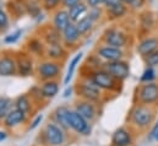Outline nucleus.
<instances>
[{
  "label": "nucleus",
  "mask_w": 158,
  "mask_h": 146,
  "mask_svg": "<svg viewBox=\"0 0 158 146\" xmlns=\"http://www.w3.org/2000/svg\"><path fill=\"white\" fill-rule=\"evenodd\" d=\"M155 119V110L151 106L137 105L131 112V123L139 129L148 128Z\"/></svg>",
  "instance_id": "1"
},
{
  "label": "nucleus",
  "mask_w": 158,
  "mask_h": 146,
  "mask_svg": "<svg viewBox=\"0 0 158 146\" xmlns=\"http://www.w3.org/2000/svg\"><path fill=\"white\" fill-rule=\"evenodd\" d=\"M88 79L91 81H93L101 90H104V91L118 90L119 82H120L113 75H110L108 71H106L103 68H99V69H96V70H91Z\"/></svg>",
  "instance_id": "2"
},
{
  "label": "nucleus",
  "mask_w": 158,
  "mask_h": 146,
  "mask_svg": "<svg viewBox=\"0 0 158 146\" xmlns=\"http://www.w3.org/2000/svg\"><path fill=\"white\" fill-rule=\"evenodd\" d=\"M136 98L140 105L153 106L158 102V82H147L142 84L137 88Z\"/></svg>",
  "instance_id": "3"
},
{
  "label": "nucleus",
  "mask_w": 158,
  "mask_h": 146,
  "mask_svg": "<svg viewBox=\"0 0 158 146\" xmlns=\"http://www.w3.org/2000/svg\"><path fill=\"white\" fill-rule=\"evenodd\" d=\"M76 92L82 100H86V101H89V102H93V103L98 102L101 96H102L101 88L93 81H91L88 77L77 84Z\"/></svg>",
  "instance_id": "4"
},
{
  "label": "nucleus",
  "mask_w": 158,
  "mask_h": 146,
  "mask_svg": "<svg viewBox=\"0 0 158 146\" xmlns=\"http://www.w3.org/2000/svg\"><path fill=\"white\" fill-rule=\"evenodd\" d=\"M102 68L113 75L118 81H124L130 76V65L124 59L115 60V62H104Z\"/></svg>",
  "instance_id": "5"
},
{
  "label": "nucleus",
  "mask_w": 158,
  "mask_h": 146,
  "mask_svg": "<svg viewBox=\"0 0 158 146\" xmlns=\"http://www.w3.org/2000/svg\"><path fill=\"white\" fill-rule=\"evenodd\" d=\"M43 136L45 143L50 146H61L65 141V134L63 128L59 127L56 123H48L44 127Z\"/></svg>",
  "instance_id": "6"
},
{
  "label": "nucleus",
  "mask_w": 158,
  "mask_h": 146,
  "mask_svg": "<svg viewBox=\"0 0 158 146\" xmlns=\"http://www.w3.org/2000/svg\"><path fill=\"white\" fill-rule=\"evenodd\" d=\"M103 42L108 45L112 47H117L120 49H124L125 47H127L129 43V36L123 32L121 30L118 28H108L104 33H103Z\"/></svg>",
  "instance_id": "7"
},
{
  "label": "nucleus",
  "mask_w": 158,
  "mask_h": 146,
  "mask_svg": "<svg viewBox=\"0 0 158 146\" xmlns=\"http://www.w3.org/2000/svg\"><path fill=\"white\" fill-rule=\"evenodd\" d=\"M69 124H70V129H73L77 134H81V135H89L91 134L92 128L88 124V120L85 119L76 110L69 112Z\"/></svg>",
  "instance_id": "8"
},
{
  "label": "nucleus",
  "mask_w": 158,
  "mask_h": 146,
  "mask_svg": "<svg viewBox=\"0 0 158 146\" xmlns=\"http://www.w3.org/2000/svg\"><path fill=\"white\" fill-rule=\"evenodd\" d=\"M37 71H38V76L40 77V80L48 81V80H53L59 76V74L61 71V67L55 60H47L38 65Z\"/></svg>",
  "instance_id": "9"
},
{
  "label": "nucleus",
  "mask_w": 158,
  "mask_h": 146,
  "mask_svg": "<svg viewBox=\"0 0 158 146\" xmlns=\"http://www.w3.org/2000/svg\"><path fill=\"white\" fill-rule=\"evenodd\" d=\"M102 60L104 62H115V60H120V59H124L125 57V52L120 48L117 47H112V45H102L97 49V53H96Z\"/></svg>",
  "instance_id": "10"
},
{
  "label": "nucleus",
  "mask_w": 158,
  "mask_h": 146,
  "mask_svg": "<svg viewBox=\"0 0 158 146\" xmlns=\"http://www.w3.org/2000/svg\"><path fill=\"white\" fill-rule=\"evenodd\" d=\"M158 49V37H145L143 39H141L136 47L137 53L145 58L148 54L153 53L155 50Z\"/></svg>",
  "instance_id": "11"
},
{
  "label": "nucleus",
  "mask_w": 158,
  "mask_h": 146,
  "mask_svg": "<svg viewBox=\"0 0 158 146\" xmlns=\"http://www.w3.org/2000/svg\"><path fill=\"white\" fill-rule=\"evenodd\" d=\"M80 37H81V35H80L79 30L76 27V24H74V22H70L65 27V30L61 32V39L68 47L75 45L79 42Z\"/></svg>",
  "instance_id": "12"
},
{
  "label": "nucleus",
  "mask_w": 158,
  "mask_h": 146,
  "mask_svg": "<svg viewBox=\"0 0 158 146\" xmlns=\"http://www.w3.org/2000/svg\"><path fill=\"white\" fill-rule=\"evenodd\" d=\"M132 141L131 133L125 128L117 129L112 136V146H131Z\"/></svg>",
  "instance_id": "13"
},
{
  "label": "nucleus",
  "mask_w": 158,
  "mask_h": 146,
  "mask_svg": "<svg viewBox=\"0 0 158 146\" xmlns=\"http://www.w3.org/2000/svg\"><path fill=\"white\" fill-rule=\"evenodd\" d=\"M26 118H27L26 113H23L22 110H17V108H14V110H10V113L5 117V119L2 122H4V125L6 128H15V127L25 123Z\"/></svg>",
  "instance_id": "14"
},
{
  "label": "nucleus",
  "mask_w": 158,
  "mask_h": 146,
  "mask_svg": "<svg viewBox=\"0 0 158 146\" xmlns=\"http://www.w3.org/2000/svg\"><path fill=\"white\" fill-rule=\"evenodd\" d=\"M17 73L16 59L10 55L0 58V76H12Z\"/></svg>",
  "instance_id": "15"
},
{
  "label": "nucleus",
  "mask_w": 158,
  "mask_h": 146,
  "mask_svg": "<svg viewBox=\"0 0 158 146\" xmlns=\"http://www.w3.org/2000/svg\"><path fill=\"white\" fill-rule=\"evenodd\" d=\"M75 110L79 112L80 114L85 119H87L88 122L89 120H93L96 118V114H97V110H96V107H94L93 102H89V101H86V100L79 101L76 103Z\"/></svg>",
  "instance_id": "16"
},
{
  "label": "nucleus",
  "mask_w": 158,
  "mask_h": 146,
  "mask_svg": "<svg viewBox=\"0 0 158 146\" xmlns=\"http://www.w3.org/2000/svg\"><path fill=\"white\" fill-rule=\"evenodd\" d=\"M71 21H70V16H69V11H68V9H60V10H58L56 12H55V15H54V17H53V26L58 30V31H60V32H63L64 30H65V27L70 24Z\"/></svg>",
  "instance_id": "17"
},
{
  "label": "nucleus",
  "mask_w": 158,
  "mask_h": 146,
  "mask_svg": "<svg viewBox=\"0 0 158 146\" xmlns=\"http://www.w3.org/2000/svg\"><path fill=\"white\" fill-rule=\"evenodd\" d=\"M16 64H17V73L21 76H30L33 71V62L26 54H21L16 59Z\"/></svg>",
  "instance_id": "18"
},
{
  "label": "nucleus",
  "mask_w": 158,
  "mask_h": 146,
  "mask_svg": "<svg viewBox=\"0 0 158 146\" xmlns=\"http://www.w3.org/2000/svg\"><path fill=\"white\" fill-rule=\"evenodd\" d=\"M69 112L70 110L65 106H61V107H58L55 112L53 113L54 115V120L55 123L61 127L64 130H69L70 129V124H69Z\"/></svg>",
  "instance_id": "19"
},
{
  "label": "nucleus",
  "mask_w": 158,
  "mask_h": 146,
  "mask_svg": "<svg viewBox=\"0 0 158 146\" xmlns=\"http://www.w3.org/2000/svg\"><path fill=\"white\" fill-rule=\"evenodd\" d=\"M68 11H69L70 21L74 22V24H76L77 21H80L82 17H85V16L87 15V12H88V6H87L86 2H82V1H81L79 4H76L75 6L70 7Z\"/></svg>",
  "instance_id": "20"
},
{
  "label": "nucleus",
  "mask_w": 158,
  "mask_h": 146,
  "mask_svg": "<svg viewBox=\"0 0 158 146\" xmlns=\"http://www.w3.org/2000/svg\"><path fill=\"white\" fill-rule=\"evenodd\" d=\"M129 11V6L126 4H120V5H117L114 7H110V9H106V12H107V16H108V20H120L123 17L126 16Z\"/></svg>",
  "instance_id": "21"
},
{
  "label": "nucleus",
  "mask_w": 158,
  "mask_h": 146,
  "mask_svg": "<svg viewBox=\"0 0 158 146\" xmlns=\"http://www.w3.org/2000/svg\"><path fill=\"white\" fill-rule=\"evenodd\" d=\"M40 88H42V92H43V96L45 100L54 98L59 92V85L54 80L44 81V84L40 86Z\"/></svg>",
  "instance_id": "22"
},
{
  "label": "nucleus",
  "mask_w": 158,
  "mask_h": 146,
  "mask_svg": "<svg viewBox=\"0 0 158 146\" xmlns=\"http://www.w3.org/2000/svg\"><path fill=\"white\" fill-rule=\"evenodd\" d=\"M45 53H47V55H48L52 60H55V62H58L59 59L64 58L65 54H66L65 49L63 48V45H61L60 43L48 44V47H47V49H45Z\"/></svg>",
  "instance_id": "23"
},
{
  "label": "nucleus",
  "mask_w": 158,
  "mask_h": 146,
  "mask_svg": "<svg viewBox=\"0 0 158 146\" xmlns=\"http://www.w3.org/2000/svg\"><path fill=\"white\" fill-rule=\"evenodd\" d=\"M43 38L47 42V44H55V43H60L61 39V32L58 31L54 26L52 27H45L44 32H43Z\"/></svg>",
  "instance_id": "24"
},
{
  "label": "nucleus",
  "mask_w": 158,
  "mask_h": 146,
  "mask_svg": "<svg viewBox=\"0 0 158 146\" xmlns=\"http://www.w3.org/2000/svg\"><path fill=\"white\" fill-rule=\"evenodd\" d=\"M155 26V17L152 12H142L140 15V28L143 32H148Z\"/></svg>",
  "instance_id": "25"
},
{
  "label": "nucleus",
  "mask_w": 158,
  "mask_h": 146,
  "mask_svg": "<svg viewBox=\"0 0 158 146\" xmlns=\"http://www.w3.org/2000/svg\"><path fill=\"white\" fill-rule=\"evenodd\" d=\"M82 55H83V53L80 52V53H77V54L71 59L70 65H69V69H68V73H66V76H65V79H64V84H65V85H69L70 80L73 79V75H74L75 70H76V67H77V64L81 62V59H82Z\"/></svg>",
  "instance_id": "26"
},
{
  "label": "nucleus",
  "mask_w": 158,
  "mask_h": 146,
  "mask_svg": "<svg viewBox=\"0 0 158 146\" xmlns=\"http://www.w3.org/2000/svg\"><path fill=\"white\" fill-rule=\"evenodd\" d=\"M93 25H94V22H93L87 15H86L85 17H82L80 21L76 22V27H77V30H79L81 36L87 35V33L93 28Z\"/></svg>",
  "instance_id": "27"
},
{
  "label": "nucleus",
  "mask_w": 158,
  "mask_h": 146,
  "mask_svg": "<svg viewBox=\"0 0 158 146\" xmlns=\"http://www.w3.org/2000/svg\"><path fill=\"white\" fill-rule=\"evenodd\" d=\"M15 108L22 110L23 113L28 114L31 112V100L27 95H21L15 101Z\"/></svg>",
  "instance_id": "28"
},
{
  "label": "nucleus",
  "mask_w": 158,
  "mask_h": 146,
  "mask_svg": "<svg viewBox=\"0 0 158 146\" xmlns=\"http://www.w3.org/2000/svg\"><path fill=\"white\" fill-rule=\"evenodd\" d=\"M12 110V101L9 97H0V122L5 119V117Z\"/></svg>",
  "instance_id": "29"
},
{
  "label": "nucleus",
  "mask_w": 158,
  "mask_h": 146,
  "mask_svg": "<svg viewBox=\"0 0 158 146\" xmlns=\"http://www.w3.org/2000/svg\"><path fill=\"white\" fill-rule=\"evenodd\" d=\"M27 48H28V50H30L32 54H42V53L45 50L43 43L40 42V39H37V38L30 39L28 43H27Z\"/></svg>",
  "instance_id": "30"
},
{
  "label": "nucleus",
  "mask_w": 158,
  "mask_h": 146,
  "mask_svg": "<svg viewBox=\"0 0 158 146\" xmlns=\"http://www.w3.org/2000/svg\"><path fill=\"white\" fill-rule=\"evenodd\" d=\"M157 79L156 70L152 67H146V69L143 70V73L140 77V82L141 84H147V82H153Z\"/></svg>",
  "instance_id": "31"
},
{
  "label": "nucleus",
  "mask_w": 158,
  "mask_h": 146,
  "mask_svg": "<svg viewBox=\"0 0 158 146\" xmlns=\"http://www.w3.org/2000/svg\"><path fill=\"white\" fill-rule=\"evenodd\" d=\"M142 59H143V62H145L146 67H152V68L158 67V49L157 50H155L153 53L148 54L147 57L142 58Z\"/></svg>",
  "instance_id": "32"
},
{
  "label": "nucleus",
  "mask_w": 158,
  "mask_h": 146,
  "mask_svg": "<svg viewBox=\"0 0 158 146\" xmlns=\"http://www.w3.org/2000/svg\"><path fill=\"white\" fill-rule=\"evenodd\" d=\"M87 16L93 21V22H97L101 16H102V9L101 7H91L87 12Z\"/></svg>",
  "instance_id": "33"
},
{
  "label": "nucleus",
  "mask_w": 158,
  "mask_h": 146,
  "mask_svg": "<svg viewBox=\"0 0 158 146\" xmlns=\"http://www.w3.org/2000/svg\"><path fill=\"white\" fill-rule=\"evenodd\" d=\"M21 35H22V30H17V31L12 32L11 35H9V36L5 37L4 42H5L6 44H14V43H16V42L20 39Z\"/></svg>",
  "instance_id": "34"
},
{
  "label": "nucleus",
  "mask_w": 158,
  "mask_h": 146,
  "mask_svg": "<svg viewBox=\"0 0 158 146\" xmlns=\"http://www.w3.org/2000/svg\"><path fill=\"white\" fill-rule=\"evenodd\" d=\"M61 4V0H42V5L45 10H55Z\"/></svg>",
  "instance_id": "35"
},
{
  "label": "nucleus",
  "mask_w": 158,
  "mask_h": 146,
  "mask_svg": "<svg viewBox=\"0 0 158 146\" xmlns=\"http://www.w3.org/2000/svg\"><path fill=\"white\" fill-rule=\"evenodd\" d=\"M30 93H31V97H32L35 101H37V102H40V101L45 100L44 96H43V92H42L40 86H35V87H32Z\"/></svg>",
  "instance_id": "36"
},
{
  "label": "nucleus",
  "mask_w": 158,
  "mask_h": 146,
  "mask_svg": "<svg viewBox=\"0 0 158 146\" xmlns=\"http://www.w3.org/2000/svg\"><path fill=\"white\" fill-rule=\"evenodd\" d=\"M7 26H9V16L4 10L0 9V31L6 30Z\"/></svg>",
  "instance_id": "37"
},
{
  "label": "nucleus",
  "mask_w": 158,
  "mask_h": 146,
  "mask_svg": "<svg viewBox=\"0 0 158 146\" xmlns=\"http://www.w3.org/2000/svg\"><path fill=\"white\" fill-rule=\"evenodd\" d=\"M145 2H146V0H132V2L129 5V7L131 9V10H140L142 6H145Z\"/></svg>",
  "instance_id": "38"
},
{
  "label": "nucleus",
  "mask_w": 158,
  "mask_h": 146,
  "mask_svg": "<svg viewBox=\"0 0 158 146\" xmlns=\"http://www.w3.org/2000/svg\"><path fill=\"white\" fill-rule=\"evenodd\" d=\"M82 0H61V6L64 7V9H70V7H73V6H75L76 4H79L81 2Z\"/></svg>",
  "instance_id": "39"
},
{
  "label": "nucleus",
  "mask_w": 158,
  "mask_h": 146,
  "mask_svg": "<svg viewBox=\"0 0 158 146\" xmlns=\"http://www.w3.org/2000/svg\"><path fill=\"white\" fill-rule=\"evenodd\" d=\"M104 1L106 0H86V4L89 9L91 7H101L102 5H104Z\"/></svg>",
  "instance_id": "40"
},
{
  "label": "nucleus",
  "mask_w": 158,
  "mask_h": 146,
  "mask_svg": "<svg viewBox=\"0 0 158 146\" xmlns=\"http://www.w3.org/2000/svg\"><path fill=\"white\" fill-rule=\"evenodd\" d=\"M120 4H123L121 0H106L104 1V7L106 9H110V7H114L117 5H120Z\"/></svg>",
  "instance_id": "41"
},
{
  "label": "nucleus",
  "mask_w": 158,
  "mask_h": 146,
  "mask_svg": "<svg viewBox=\"0 0 158 146\" xmlns=\"http://www.w3.org/2000/svg\"><path fill=\"white\" fill-rule=\"evenodd\" d=\"M43 120V115L40 114V115H37L36 118H35V120L32 122V124H31V127H30V130H33V129H36L38 125L40 124V122Z\"/></svg>",
  "instance_id": "42"
},
{
  "label": "nucleus",
  "mask_w": 158,
  "mask_h": 146,
  "mask_svg": "<svg viewBox=\"0 0 158 146\" xmlns=\"http://www.w3.org/2000/svg\"><path fill=\"white\" fill-rule=\"evenodd\" d=\"M158 131V120H157V123L155 124V127L152 128V130L150 131V135H148V139L150 140H152V139H155V135H156V133Z\"/></svg>",
  "instance_id": "43"
},
{
  "label": "nucleus",
  "mask_w": 158,
  "mask_h": 146,
  "mask_svg": "<svg viewBox=\"0 0 158 146\" xmlns=\"http://www.w3.org/2000/svg\"><path fill=\"white\" fill-rule=\"evenodd\" d=\"M71 93H73V87H68V88L64 91L63 97H64V98H68V97H70V96H71Z\"/></svg>",
  "instance_id": "44"
},
{
  "label": "nucleus",
  "mask_w": 158,
  "mask_h": 146,
  "mask_svg": "<svg viewBox=\"0 0 158 146\" xmlns=\"http://www.w3.org/2000/svg\"><path fill=\"white\" fill-rule=\"evenodd\" d=\"M6 138H7V134H6L5 131L0 130V143H1V141H4V140H5Z\"/></svg>",
  "instance_id": "45"
},
{
  "label": "nucleus",
  "mask_w": 158,
  "mask_h": 146,
  "mask_svg": "<svg viewBox=\"0 0 158 146\" xmlns=\"http://www.w3.org/2000/svg\"><path fill=\"white\" fill-rule=\"evenodd\" d=\"M121 1H123V2H124V4H126V5H127V6H129V5H130V4H131V2H132V0H121Z\"/></svg>",
  "instance_id": "46"
},
{
  "label": "nucleus",
  "mask_w": 158,
  "mask_h": 146,
  "mask_svg": "<svg viewBox=\"0 0 158 146\" xmlns=\"http://www.w3.org/2000/svg\"><path fill=\"white\" fill-rule=\"evenodd\" d=\"M155 139H156V140L158 141V131L156 133V135H155Z\"/></svg>",
  "instance_id": "47"
}]
</instances>
